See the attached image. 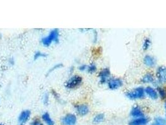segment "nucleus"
Returning <instances> with one entry per match:
<instances>
[{
	"label": "nucleus",
	"mask_w": 166,
	"mask_h": 125,
	"mask_svg": "<svg viewBox=\"0 0 166 125\" xmlns=\"http://www.w3.org/2000/svg\"><path fill=\"white\" fill-rule=\"evenodd\" d=\"M150 45V41L149 39H146L144 41V43L143 44V49L144 50H147Z\"/></svg>",
	"instance_id": "obj_21"
},
{
	"label": "nucleus",
	"mask_w": 166,
	"mask_h": 125,
	"mask_svg": "<svg viewBox=\"0 0 166 125\" xmlns=\"http://www.w3.org/2000/svg\"><path fill=\"white\" fill-rule=\"evenodd\" d=\"M130 115L134 118H141L144 116V114L139 106H134L131 110Z\"/></svg>",
	"instance_id": "obj_11"
},
{
	"label": "nucleus",
	"mask_w": 166,
	"mask_h": 125,
	"mask_svg": "<svg viewBox=\"0 0 166 125\" xmlns=\"http://www.w3.org/2000/svg\"><path fill=\"white\" fill-rule=\"evenodd\" d=\"M59 30L58 29H54L50 32L49 34H48L47 36L44 37L41 39V44L44 46L48 47L51 45L52 42L58 43L59 42Z\"/></svg>",
	"instance_id": "obj_1"
},
{
	"label": "nucleus",
	"mask_w": 166,
	"mask_h": 125,
	"mask_svg": "<svg viewBox=\"0 0 166 125\" xmlns=\"http://www.w3.org/2000/svg\"><path fill=\"white\" fill-rule=\"evenodd\" d=\"M76 121V116L73 114H67L61 119V123L63 125H75Z\"/></svg>",
	"instance_id": "obj_4"
},
{
	"label": "nucleus",
	"mask_w": 166,
	"mask_h": 125,
	"mask_svg": "<svg viewBox=\"0 0 166 125\" xmlns=\"http://www.w3.org/2000/svg\"><path fill=\"white\" fill-rule=\"evenodd\" d=\"M145 92H146V94L152 99L155 100L158 98V94L156 90L150 86H148L146 88V89H145Z\"/></svg>",
	"instance_id": "obj_12"
},
{
	"label": "nucleus",
	"mask_w": 166,
	"mask_h": 125,
	"mask_svg": "<svg viewBox=\"0 0 166 125\" xmlns=\"http://www.w3.org/2000/svg\"><path fill=\"white\" fill-rule=\"evenodd\" d=\"M41 124L40 121L38 119H35L33 121H31V123H30V125H39Z\"/></svg>",
	"instance_id": "obj_24"
},
{
	"label": "nucleus",
	"mask_w": 166,
	"mask_h": 125,
	"mask_svg": "<svg viewBox=\"0 0 166 125\" xmlns=\"http://www.w3.org/2000/svg\"><path fill=\"white\" fill-rule=\"evenodd\" d=\"M157 77L160 81H166V67L160 66L157 69Z\"/></svg>",
	"instance_id": "obj_7"
},
{
	"label": "nucleus",
	"mask_w": 166,
	"mask_h": 125,
	"mask_svg": "<svg viewBox=\"0 0 166 125\" xmlns=\"http://www.w3.org/2000/svg\"><path fill=\"white\" fill-rule=\"evenodd\" d=\"M31 116V112L30 110H24L20 113L18 117V121L20 124H24L29 120Z\"/></svg>",
	"instance_id": "obj_5"
},
{
	"label": "nucleus",
	"mask_w": 166,
	"mask_h": 125,
	"mask_svg": "<svg viewBox=\"0 0 166 125\" xmlns=\"http://www.w3.org/2000/svg\"><path fill=\"white\" fill-rule=\"evenodd\" d=\"M62 66H63V65H62L61 63H59V64H57V65H56L55 66H53L52 68H51V69H50L49 71H48V74H50V73H51V72L54 71V70H56V69H59V68H61Z\"/></svg>",
	"instance_id": "obj_22"
},
{
	"label": "nucleus",
	"mask_w": 166,
	"mask_h": 125,
	"mask_svg": "<svg viewBox=\"0 0 166 125\" xmlns=\"http://www.w3.org/2000/svg\"><path fill=\"white\" fill-rule=\"evenodd\" d=\"M165 108H166V103H165Z\"/></svg>",
	"instance_id": "obj_30"
},
{
	"label": "nucleus",
	"mask_w": 166,
	"mask_h": 125,
	"mask_svg": "<svg viewBox=\"0 0 166 125\" xmlns=\"http://www.w3.org/2000/svg\"><path fill=\"white\" fill-rule=\"evenodd\" d=\"M158 90H159V93L160 96H161V98L162 99L166 98V91L165 90L161 88H158Z\"/></svg>",
	"instance_id": "obj_20"
},
{
	"label": "nucleus",
	"mask_w": 166,
	"mask_h": 125,
	"mask_svg": "<svg viewBox=\"0 0 166 125\" xmlns=\"http://www.w3.org/2000/svg\"><path fill=\"white\" fill-rule=\"evenodd\" d=\"M154 81L153 76L150 74H147L145 75L142 79V81L144 83H152Z\"/></svg>",
	"instance_id": "obj_16"
},
{
	"label": "nucleus",
	"mask_w": 166,
	"mask_h": 125,
	"mask_svg": "<svg viewBox=\"0 0 166 125\" xmlns=\"http://www.w3.org/2000/svg\"><path fill=\"white\" fill-rule=\"evenodd\" d=\"M49 95H48L47 93H45L43 97V101L44 105H47L48 103H49Z\"/></svg>",
	"instance_id": "obj_23"
},
{
	"label": "nucleus",
	"mask_w": 166,
	"mask_h": 125,
	"mask_svg": "<svg viewBox=\"0 0 166 125\" xmlns=\"http://www.w3.org/2000/svg\"><path fill=\"white\" fill-rule=\"evenodd\" d=\"M19 125H24V124H20Z\"/></svg>",
	"instance_id": "obj_29"
},
{
	"label": "nucleus",
	"mask_w": 166,
	"mask_h": 125,
	"mask_svg": "<svg viewBox=\"0 0 166 125\" xmlns=\"http://www.w3.org/2000/svg\"><path fill=\"white\" fill-rule=\"evenodd\" d=\"M149 122V120L145 117L137 118L129 123V125H146Z\"/></svg>",
	"instance_id": "obj_10"
},
{
	"label": "nucleus",
	"mask_w": 166,
	"mask_h": 125,
	"mask_svg": "<svg viewBox=\"0 0 166 125\" xmlns=\"http://www.w3.org/2000/svg\"><path fill=\"white\" fill-rule=\"evenodd\" d=\"M87 70L89 73H93L96 71V66L94 64H91L87 68Z\"/></svg>",
	"instance_id": "obj_19"
},
{
	"label": "nucleus",
	"mask_w": 166,
	"mask_h": 125,
	"mask_svg": "<svg viewBox=\"0 0 166 125\" xmlns=\"http://www.w3.org/2000/svg\"><path fill=\"white\" fill-rule=\"evenodd\" d=\"M0 125H4V124H3V123H0Z\"/></svg>",
	"instance_id": "obj_27"
},
{
	"label": "nucleus",
	"mask_w": 166,
	"mask_h": 125,
	"mask_svg": "<svg viewBox=\"0 0 166 125\" xmlns=\"http://www.w3.org/2000/svg\"><path fill=\"white\" fill-rule=\"evenodd\" d=\"M104 119V114H98V115H96L93 119V123L94 124H98L101 122H102Z\"/></svg>",
	"instance_id": "obj_17"
},
{
	"label": "nucleus",
	"mask_w": 166,
	"mask_h": 125,
	"mask_svg": "<svg viewBox=\"0 0 166 125\" xmlns=\"http://www.w3.org/2000/svg\"><path fill=\"white\" fill-rule=\"evenodd\" d=\"M82 77L78 75H75L72 76L71 78L69 79V80L66 82V87L68 89H73L76 87L78 86L82 83Z\"/></svg>",
	"instance_id": "obj_3"
},
{
	"label": "nucleus",
	"mask_w": 166,
	"mask_h": 125,
	"mask_svg": "<svg viewBox=\"0 0 166 125\" xmlns=\"http://www.w3.org/2000/svg\"><path fill=\"white\" fill-rule=\"evenodd\" d=\"M10 63L11 64V65H14V64H15V60H13V58H11V59L10 60Z\"/></svg>",
	"instance_id": "obj_26"
},
{
	"label": "nucleus",
	"mask_w": 166,
	"mask_h": 125,
	"mask_svg": "<svg viewBox=\"0 0 166 125\" xmlns=\"http://www.w3.org/2000/svg\"><path fill=\"white\" fill-rule=\"evenodd\" d=\"M39 125H44V124H42V123H41Z\"/></svg>",
	"instance_id": "obj_28"
},
{
	"label": "nucleus",
	"mask_w": 166,
	"mask_h": 125,
	"mask_svg": "<svg viewBox=\"0 0 166 125\" xmlns=\"http://www.w3.org/2000/svg\"><path fill=\"white\" fill-rule=\"evenodd\" d=\"M151 125H166V120L162 118L157 117L155 119L154 122Z\"/></svg>",
	"instance_id": "obj_15"
},
{
	"label": "nucleus",
	"mask_w": 166,
	"mask_h": 125,
	"mask_svg": "<svg viewBox=\"0 0 166 125\" xmlns=\"http://www.w3.org/2000/svg\"><path fill=\"white\" fill-rule=\"evenodd\" d=\"M144 62L146 66L151 67L154 66L156 64V60L153 57L149 56V55H147L144 58Z\"/></svg>",
	"instance_id": "obj_13"
},
{
	"label": "nucleus",
	"mask_w": 166,
	"mask_h": 125,
	"mask_svg": "<svg viewBox=\"0 0 166 125\" xmlns=\"http://www.w3.org/2000/svg\"><path fill=\"white\" fill-rule=\"evenodd\" d=\"M110 76V71L108 68L103 69L99 73V76L100 78V83L101 84H104L108 80Z\"/></svg>",
	"instance_id": "obj_8"
},
{
	"label": "nucleus",
	"mask_w": 166,
	"mask_h": 125,
	"mask_svg": "<svg viewBox=\"0 0 166 125\" xmlns=\"http://www.w3.org/2000/svg\"><path fill=\"white\" fill-rule=\"evenodd\" d=\"M78 114L80 116H85L89 113V107L86 105H78L75 106Z\"/></svg>",
	"instance_id": "obj_9"
},
{
	"label": "nucleus",
	"mask_w": 166,
	"mask_h": 125,
	"mask_svg": "<svg viewBox=\"0 0 166 125\" xmlns=\"http://www.w3.org/2000/svg\"><path fill=\"white\" fill-rule=\"evenodd\" d=\"M47 57V54L41 51H37L34 55V60H37L40 58H44Z\"/></svg>",
	"instance_id": "obj_18"
},
{
	"label": "nucleus",
	"mask_w": 166,
	"mask_h": 125,
	"mask_svg": "<svg viewBox=\"0 0 166 125\" xmlns=\"http://www.w3.org/2000/svg\"><path fill=\"white\" fill-rule=\"evenodd\" d=\"M122 85V81L119 78H114L108 81V87L110 89H116Z\"/></svg>",
	"instance_id": "obj_6"
},
{
	"label": "nucleus",
	"mask_w": 166,
	"mask_h": 125,
	"mask_svg": "<svg viewBox=\"0 0 166 125\" xmlns=\"http://www.w3.org/2000/svg\"><path fill=\"white\" fill-rule=\"evenodd\" d=\"M126 96L131 100L142 98L144 96V90L142 87L137 88L133 90V91L128 92L126 94Z\"/></svg>",
	"instance_id": "obj_2"
},
{
	"label": "nucleus",
	"mask_w": 166,
	"mask_h": 125,
	"mask_svg": "<svg viewBox=\"0 0 166 125\" xmlns=\"http://www.w3.org/2000/svg\"><path fill=\"white\" fill-rule=\"evenodd\" d=\"M42 119L47 125H54V121L52 120L50 115L47 112L44 113L42 115Z\"/></svg>",
	"instance_id": "obj_14"
},
{
	"label": "nucleus",
	"mask_w": 166,
	"mask_h": 125,
	"mask_svg": "<svg viewBox=\"0 0 166 125\" xmlns=\"http://www.w3.org/2000/svg\"><path fill=\"white\" fill-rule=\"evenodd\" d=\"M87 66H86V65H81V66H80L79 67V69L80 71H84V70H86V69H87Z\"/></svg>",
	"instance_id": "obj_25"
}]
</instances>
